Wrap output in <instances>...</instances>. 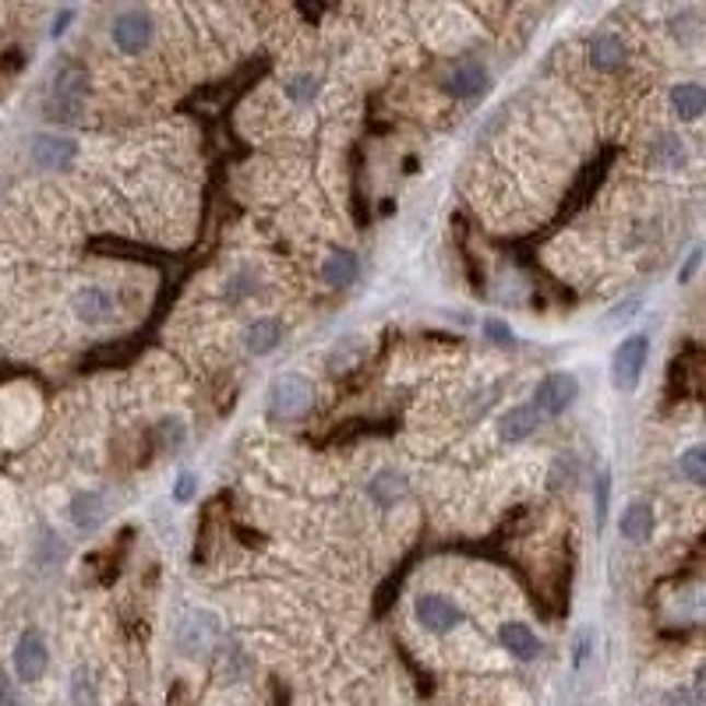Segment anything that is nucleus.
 <instances>
[{
  "label": "nucleus",
  "mask_w": 706,
  "mask_h": 706,
  "mask_svg": "<svg viewBox=\"0 0 706 706\" xmlns=\"http://www.w3.org/2000/svg\"><path fill=\"white\" fill-rule=\"evenodd\" d=\"M28 155H33V163L39 170H68L78 155V146L60 135H36L33 146H28Z\"/></svg>",
  "instance_id": "nucleus-8"
},
{
  "label": "nucleus",
  "mask_w": 706,
  "mask_h": 706,
  "mask_svg": "<svg viewBox=\"0 0 706 706\" xmlns=\"http://www.w3.org/2000/svg\"><path fill=\"white\" fill-rule=\"evenodd\" d=\"M368 491H371L374 501H379V506H392V501H396L406 491V481L400 474H392V470H382V474L371 481Z\"/></svg>",
  "instance_id": "nucleus-20"
},
{
  "label": "nucleus",
  "mask_w": 706,
  "mask_h": 706,
  "mask_svg": "<svg viewBox=\"0 0 706 706\" xmlns=\"http://www.w3.org/2000/svg\"><path fill=\"white\" fill-rule=\"evenodd\" d=\"M607 488H611V477L601 474L598 477V523H604V516H607Z\"/></svg>",
  "instance_id": "nucleus-27"
},
{
  "label": "nucleus",
  "mask_w": 706,
  "mask_h": 706,
  "mask_svg": "<svg viewBox=\"0 0 706 706\" xmlns=\"http://www.w3.org/2000/svg\"><path fill=\"white\" fill-rule=\"evenodd\" d=\"M647 354H650V339L643 333L618 343L615 357H611V382H615V389L633 392L639 385L643 368H647Z\"/></svg>",
  "instance_id": "nucleus-3"
},
{
  "label": "nucleus",
  "mask_w": 706,
  "mask_h": 706,
  "mask_svg": "<svg viewBox=\"0 0 706 706\" xmlns=\"http://www.w3.org/2000/svg\"><path fill=\"white\" fill-rule=\"evenodd\" d=\"M699 255H703V251H699V247H693V251H688V262L682 265V273H679V282H688V279H693L696 265H699Z\"/></svg>",
  "instance_id": "nucleus-29"
},
{
  "label": "nucleus",
  "mask_w": 706,
  "mask_h": 706,
  "mask_svg": "<svg viewBox=\"0 0 706 706\" xmlns=\"http://www.w3.org/2000/svg\"><path fill=\"white\" fill-rule=\"evenodd\" d=\"M679 466H682V474H685L688 481H693V484H703V481H706V452H703L699 445L688 449Z\"/></svg>",
  "instance_id": "nucleus-22"
},
{
  "label": "nucleus",
  "mask_w": 706,
  "mask_h": 706,
  "mask_svg": "<svg viewBox=\"0 0 706 706\" xmlns=\"http://www.w3.org/2000/svg\"><path fill=\"white\" fill-rule=\"evenodd\" d=\"M618 530H622V537H629L636 544L647 541L650 533H653V509L647 506V501H633V506L622 512Z\"/></svg>",
  "instance_id": "nucleus-16"
},
{
  "label": "nucleus",
  "mask_w": 706,
  "mask_h": 706,
  "mask_svg": "<svg viewBox=\"0 0 706 706\" xmlns=\"http://www.w3.org/2000/svg\"><path fill=\"white\" fill-rule=\"evenodd\" d=\"M103 520H106V498L100 491H85L71 501V523L78 530L92 533V530L103 526Z\"/></svg>",
  "instance_id": "nucleus-13"
},
{
  "label": "nucleus",
  "mask_w": 706,
  "mask_h": 706,
  "mask_svg": "<svg viewBox=\"0 0 706 706\" xmlns=\"http://www.w3.org/2000/svg\"><path fill=\"white\" fill-rule=\"evenodd\" d=\"M315 406V385L304 374H282L269 389V414L276 420H297Z\"/></svg>",
  "instance_id": "nucleus-2"
},
{
  "label": "nucleus",
  "mask_w": 706,
  "mask_h": 706,
  "mask_svg": "<svg viewBox=\"0 0 706 706\" xmlns=\"http://www.w3.org/2000/svg\"><path fill=\"white\" fill-rule=\"evenodd\" d=\"M195 495H198V477L195 474H181L177 484H174V498L181 501V506H187Z\"/></svg>",
  "instance_id": "nucleus-25"
},
{
  "label": "nucleus",
  "mask_w": 706,
  "mask_h": 706,
  "mask_svg": "<svg viewBox=\"0 0 706 706\" xmlns=\"http://www.w3.org/2000/svg\"><path fill=\"white\" fill-rule=\"evenodd\" d=\"M671 703H674V706H699V696H696V693H685V688H682V693L674 696Z\"/></svg>",
  "instance_id": "nucleus-31"
},
{
  "label": "nucleus",
  "mask_w": 706,
  "mask_h": 706,
  "mask_svg": "<svg viewBox=\"0 0 706 706\" xmlns=\"http://www.w3.org/2000/svg\"><path fill=\"white\" fill-rule=\"evenodd\" d=\"M537 424H541V414L533 410V406H512V410L501 417L498 435L506 438V442H523V438L537 431Z\"/></svg>",
  "instance_id": "nucleus-14"
},
{
  "label": "nucleus",
  "mask_w": 706,
  "mask_h": 706,
  "mask_svg": "<svg viewBox=\"0 0 706 706\" xmlns=\"http://www.w3.org/2000/svg\"><path fill=\"white\" fill-rule=\"evenodd\" d=\"M216 636H219V622H216V615H209V611H195V615H187L181 625L184 653H201Z\"/></svg>",
  "instance_id": "nucleus-10"
},
{
  "label": "nucleus",
  "mask_w": 706,
  "mask_h": 706,
  "mask_svg": "<svg viewBox=\"0 0 706 706\" xmlns=\"http://www.w3.org/2000/svg\"><path fill=\"white\" fill-rule=\"evenodd\" d=\"M287 96L297 100V103H311L319 96V78H311V74H297L293 82L287 85Z\"/></svg>",
  "instance_id": "nucleus-23"
},
{
  "label": "nucleus",
  "mask_w": 706,
  "mask_h": 706,
  "mask_svg": "<svg viewBox=\"0 0 706 706\" xmlns=\"http://www.w3.org/2000/svg\"><path fill=\"white\" fill-rule=\"evenodd\" d=\"M85 100H89V74L82 65L65 60L57 68L50 92H46V120L54 124H82L85 120Z\"/></svg>",
  "instance_id": "nucleus-1"
},
{
  "label": "nucleus",
  "mask_w": 706,
  "mask_h": 706,
  "mask_svg": "<svg viewBox=\"0 0 706 706\" xmlns=\"http://www.w3.org/2000/svg\"><path fill=\"white\" fill-rule=\"evenodd\" d=\"M0 706H22L19 696H14L11 688H8V682H0Z\"/></svg>",
  "instance_id": "nucleus-30"
},
{
  "label": "nucleus",
  "mask_w": 706,
  "mask_h": 706,
  "mask_svg": "<svg viewBox=\"0 0 706 706\" xmlns=\"http://www.w3.org/2000/svg\"><path fill=\"white\" fill-rule=\"evenodd\" d=\"M639 304H643L639 297H629V301L615 304V311H611V315H607V322H629V319L636 315V311H639Z\"/></svg>",
  "instance_id": "nucleus-26"
},
{
  "label": "nucleus",
  "mask_w": 706,
  "mask_h": 706,
  "mask_svg": "<svg viewBox=\"0 0 706 706\" xmlns=\"http://www.w3.org/2000/svg\"><path fill=\"white\" fill-rule=\"evenodd\" d=\"M279 339H282V325L276 319H258L244 333V347L255 357H262V354H273L279 347Z\"/></svg>",
  "instance_id": "nucleus-17"
},
{
  "label": "nucleus",
  "mask_w": 706,
  "mask_h": 706,
  "mask_svg": "<svg viewBox=\"0 0 706 706\" xmlns=\"http://www.w3.org/2000/svg\"><path fill=\"white\" fill-rule=\"evenodd\" d=\"M71 19H74V11H71V8H65V11H60V14H57V19H54V28H50V36H54V39H57V36H65V33H68V25H71Z\"/></svg>",
  "instance_id": "nucleus-28"
},
{
  "label": "nucleus",
  "mask_w": 706,
  "mask_h": 706,
  "mask_svg": "<svg viewBox=\"0 0 706 706\" xmlns=\"http://www.w3.org/2000/svg\"><path fill=\"white\" fill-rule=\"evenodd\" d=\"M46 664H50V650H46V639L39 629L22 633L19 647H14V674L22 682H39L46 674Z\"/></svg>",
  "instance_id": "nucleus-7"
},
{
  "label": "nucleus",
  "mask_w": 706,
  "mask_h": 706,
  "mask_svg": "<svg viewBox=\"0 0 706 706\" xmlns=\"http://www.w3.org/2000/svg\"><path fill=\"white\" fill-rule=\"evenodd\" d=\"M671 109L679 114L682 120H696L703 109H706V92L696 82H682L671 89Z\"/></svg>",
  "instance_id": "nucleus-18"
},
{
  "label": "nucleus",
  "mask_w": 706,
  "mask_h": 706,
  "mask_svg": "<svg viewBox=\"0 0 706 706\" xmlns=\"http://www.w3.org/2000/svg\"><path fill=\"white\" fill-rule=\"evenodd\" d=\"M498 639H501V647L516 657V661H537V657H541V639L523 622H506V625H501Z\"/></svg>",
  "instance_id": "nucleus-11"
},
{
  "label": "nucleus",
  "mask_w": 706,
  "mask_h": 706,
  "mask_svg": "<svg viewBox=\"0 0 706 706\" xmlns=\"http://www.w3.org/2000/svg\"><path fill=\"white\" fill-rule=\"evenodd\" d=\"M414 615H417V622L424 625V629L438 633V636L452 633L463 622L460 604H452L449 598H442V593H420V598L414 601Z\"/></svg>",
  "instance_id": "nucleus-6"
},
{
  "label": "nucleus",
  "mask_w": 706,
  "mask_h": 706,
  "mask_svg": "<svg viewBox=\"0 0 706 706\" xmlns=\"http://www.w3.org/2000/svg\"><path fill=\"white\" fill-rule=\"evenodd\" d=\"M587 643H590V633H583V636H579V643H576V664H583V657H587Z\"/></svg>",
  "instance_id": "nucleus-32"
},
{
  "label": "nucleus",
  "mask_w": 706,
  "mask_h": 706,
  "mask_svg": "<svg viewBox=\"0 0 706 706\" xmlns=\"http://www.w3.org/2000/svg\"><path fill=\"white\" fill-rule=\"evenodd\" d=\"M629 57V46L622 43V36L615 33H601L590 39V65L598 71H618Z\"/></svg>",
  "instance_id": "nucleus-12"
},
{
  "label": "nucleus",
  "mask_w": 706,
  "mask_h": 706,
  "mask_svg": "<svg viewBox=\"0 0 706 706\" xmlns=\"http://www.w3.org/2000/svg\"><path fill=\"white\" fill-rule=\"evenodd\" d=\"M357 273L360 269H357V258L350 255V251H336V255H328L322 265V276H325V282H333V287H350Z\"/></svg>",
  "instance_id": "nucleus-19"
},
{
  "label": "nucleus",
  "mask_w": 706,
  "mask_h": 706,
  "mask_svg": "<svg viewBox=\"0 0 706 706\" xmlns=\"http://www.w3.org/2000/svg\"><path fill=\"white\" fill-rule=\"evenodd\" d=\"M152 33H155L152 14L138 11V8L120 11L114 19V25H109V36H114V43L120 46L124 54H141L152 43Z\"/></svg>",
  "instance_id": "nucleus-5"
},
{
  "label": "nucleus",
  "mask_w": 706,
  "mask_h": 706,
  "mask_svg": "<svg viewBox=\"0 0 706 706\" xmlns=\"http://www.w3.org/2000/svg\"><path fill=\"white\" fill-rule=\"evenodd\" d=\"M71 308H74V319L85 322V325H103V322H109V315H114V301H109V293L100 287L78 290Z\"/></svg>",
  "instance_id": "nucleus-9"
},
{
  "label": "nucleus",
  "mask_w": 706,
  "mask_h": 706,
  "mask_svg": "<svg viewBox=\"0 0 706 706\" xmlns=\"http://www.w3.org/2000/svg\"><path fill=\"white\" fill-rule=\"evenodd\" d=\"M484 85H488V71H484L481 65H463L449 74V96H456V100H470V96H477V92H484Z\"/></svg>",
  "instance_id": "nucleus-15"
},
{
  "label": "nucleus",
  "mask_w": 706,
  "mask_h": 706,
  "mask_svg": "<svg viewBox=\"0 0 706 706\" xmlns=\"http://www.w3.org/2000/svg\"><path fill=\"white\" fill-rule=\"evenodd\" d=\"M579 396V382L576 374L569 371H555L541 379L537 392H533V410L537 414H547V417H558L572 406V400Z\"/></svg>",
  "instance_id": "nucleus-4"
},
{
  "label": "nucleus",
  "mask_w": 706,
  "mask_h": 706,
  "mask_svg": "<svg viewBox=\"0 0 706 706\" xmlns=\"http://www.w3.org/2000/svg\"><path fill=\"white\" fill-rule=\"evenodd\" d=\"M484 333H488L491 343H498V347H512L516 336H512V328L506 322H498V319H488L484 322Z\"/></svg>",
  "instance_id": "nucleus-24"
},
{
  "label": "nucleus",
  "mask_w": 706,
  "mask_h": 706,
  "mask_svg": "<svg viewBox=\"0 0 706 706\" xmlns=\"http://www.w3.org/2000/svg\"><path fill=\"white\" fill-rule=\"evenodd\" d=\"M71 703H74V706H100L96 688H92V679H89L85 668H78L74 679H71Z\"/></svg>",
  "instance_id": "nucleus-21"
}]
</instances>
